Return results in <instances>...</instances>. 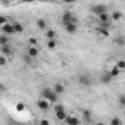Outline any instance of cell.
Here are the masks:
<instances>
[{"mask_svg":"<svg viewBox=\"0 0 125 125\" xmlns=\"http://www.w3.org/2000/svg\"><path fill=\"white\" fill-rule=\"evenodd\" d=\"M40 96H41V99H44V100H49L50 103H57V94L53 91V88H43L41 90V93H40Z\"/></svg>","mask_w":125,"mask_h":125,"instance_id":"cell-1","label":"cell"},{"mask_svg":"<svg viewBox=\"0 0 125 125\" xmlns=\"http://www.w3.org/2000/svg\"><path fill=\"white\" fill-rule=\"evenodd\" d=\"M60 22H62V25H68V24H77V18L74 16V13L72 12H69V10H66V12H63V15H62V18H60Z\"/></svg>","mask_w":125,"mask_h":125,"instance_id":"cell-2","label":"cell"},{"mask_svg":"<svg viewBox=\"0 0 125 125\" xmlns=\"http://www.w3.org/2000/svg\"><path fill=\"white\" fill-rule=\"evenodd\" d=\"M91 12L99 18L100 15H103V13H107V6L106 5H103V3H99V5H94L93 8H91Z\"/></svg>","mask_w":125,"mask_h":125,"instance_id":"cell-3","label":"cell"},{"mask_svg":"<svg viewBox=\"0 0 125 125\" xmlns=\"http://www.w3.org/2000/svg\"><path fill=\"white\" fill-rule=\"evenodd\" d=\"M52 103L49 102V100H44V99H40L38 102H37V107L40 109V110H43V112H47L52 106H50Z\"/></svg>","mask_w":125,"mask_h":125,"instance_id":"cell-4","label":"cell"},{"mask_svg":"<svg viewBox=\"0 0 125 125\" xmlns=\"http://www.w3.org/2000/svg\"><path fill=\"white\" fill-rule=\"evenodd\" d=\"M0 30H2V34H5V35H13V34H16V32H15V28H13V25H12V22L6 24L5 27H2Z\"/></svg>","mask_w":125,"mask_h":125,"instance_id":"cell-5","label":"cell"},{"mask_svg":"<svg viewBox=\"0 0 125 125\" xmlns=\"http://www.w3.org/2000/svg\"><path fill=\"white\" fill-rule=\"evenodd\" d=\"M112 80H113V77L110 75V72H109V71H106V72H103V74L100 75V83H102V84H104V85L110 84V83H112Z\"/></svg>","mask_w":125,"mask_h":125,"instance_id":"cell-6","label":"cell"},{"mask_svg":"<svg viewBox=\"0 0 125 125\" xmlns=\"http://www.w3.org/2000/svg\"><path fill=\"white\" fill-rule=\"evenodd\" d=\"M78 84H80L81 87H88V85L91 84V80H90L88 75H80V77H78Z\"/></svg>","mask_w":125,"mask_h":125,"instance_id":"cell-7","label":"cell"},{"mask_svg":"<svg viewBox=\"0 0 125 125\" xmlns=\"http://www.w3.org/2000/svg\"><path fill=\"white\" fill-rule=\"evenodd\" d=\"M81 115H83V121L84 122H91V119H93V113H91V110L90 109H83L81 110Z\"/></svg>","mask_w":125,"mask_h":125,"instance_id":"cell-8","label":"cell"},{"mask_svg":"<svg viewBox=\"0 0 125 125\" xmlns=\"http://www.w3.org/2000/svg\"><path fill=\"white\" fill-rule=\"evenodd\" d=\"M38 53H40V50H38V47H28V50H27V54L30 56V57H32V59H37L38 57Z\"/></svg>","mask_w":125,"mask_h":125,"instance_id":"cell-9","label":"cell"},{"mask_svg":"<svg viewBox=\"0 0 125 125\" xmlns=\"http://www.w3.org/2000/svg\"><path fill=\"white\" fill-rule=\"evenodd\" d=\"M53 91H54L57 96L63 94V93H65V87H63V84H62V83H56V84L53 85Z\"/></svg>","mask_w":125,"mask_h":125,"instance_id":"cell-10","label":"cell"},{"mask_svg":"<svg viewBox=\"0 0 125 125\" xmlns=\"http://www.w3.org/2000/svg\"><path fill=\"white\" fill-rule=\"evenodd\" d=\"M35 25H37L38 30H41V31H47V21H46V19H43V18L37 19V21H35Z\"/></svg>","mask_w":125,"mask_h":125,"instance_id":"cell-11","label":"cell"},{"mask_svg":"<svg viewBox=\"0 0 125 125\" xmlns=\"http://www.w3.org/2000/svg\"><path fill=\"white\" fill-rule=\"evenodd\" d=\"M65 122H66V125H80V118H77L74 115H69Z\"/></svg>","mask_w":125,"mask_h":125,"instance_id":"cell-12","label":"cell"},{"mask_svg":"<svg viewBox=\"0 0 125 125\" xmlns=\"http://www.w3.org/2000/svg\"><path fill=\"white\" fill-rule=\"evenodd\" d=\"M0 50H2V56H13V49L10 46H5V47H0Z\"/></svg>","mask_w":125,"mask_h":125,"instance_id":"cell-13","label":"cell"},{"mask_svg":"<svg viewBox=\"0 0 125 125\" xmlns=\"http://www.w3.org/2000/svg\"><path fill=\"white\" fill-rule=\"evenodd\" d=\"M63 28H65V31H66L68 34H75L77 30H78V25H77V24H68V25H65Z\"/></svg>","mask_w":125,"mask_h":125,"instance_id":"cell-14","label":"cell"},{"mask_svg":"<svg viewBox=\"0 0 125 125\" xmlns=\"http://www.w3.org/2000/svg\"><path fill=\"white\" fill-rule=\"evenodd\" d=\"M12 25H13V28H15V32H16V34H22V32H24V30H25V28H24V25H22L21 22H18V21H13V22H12Z\"/></svg>","mask_w":125,"mask_h":125,"instance_id":"cell-15","label":"cell"},{"mask_svg":"<svg viewBox=\"0 0 125 125\" xmlns=\"http://www.w3.org/2000/svg\"><path fill=\"white\" fill-rule=\"evenodd\" d=\"M96 31H97V34H99L100 37H103V38H107V37L110 35V32H109V30H107V28H102V27H99Z\"/></svg>","mask_w":125,"mask_h":125,"instance_id":"cell-16","label":"cell"},{"mask_svg":"<svg viewBox=\"0 0 125 125\" xmlns=\"http://www.w3.org/2000/svg\"><path fill=\"white\" fill-rule=\"evenodd\" d=\"M110 19H112V22H118V21H121V19H122V12H119V10L112 12Z\"/></svg>","mask_w":125,"mask_h":125,"instance_id":"cell-17","label":"cell"},{"mask_svg":"<svg viewBox=\"0 0 125 125\" xmlns=\"http://www.w3.org/2000/svg\"><path fill=\"white\" fill-rule=\"evenodd\" d=\"M9 35H5V34H2L0 35V47H5V46H9Z\"/></svg>","mask_w":125,"mask_h":125,"instance_id":"cell-18","label":"cell"},{"mask_svg":"<svg viewBox=\"0 0 125 125\" xmlns=\"http://www.w3.org/2000/svg\"><path fill=\"white\" fill-rule=\"evenodd\" d=\"M68 116H69V115L66 113V110H62V112H57V113H56V119H57V121H66Z\"/></svg>","mask_w":125,"mask_h":125,"instance_id":"cell-19","label":"cell"},{"mask_svg":"<svg viewBox=\"0 0 125 125\" xmlns=\"http://www.w3.org/2000/svg\"><path fill=\"white\" fill-rule=\"evenodd\" d=\"M46 38L47 40H56V31L54 30H47L46 31Z\"/></svg>","mask_w":125,"mask_h":125,"instance_id":"cell-20","label":"cell"},{"mask_svg":"<svg viewBox=\"0 0 125 125\" xmlns=\"http://www.w3.org/2000/svg\"><path fill=\"white\" fill-rule=\"evenodd\" d=\"M109 72H110V75H112L113 78H116V77H119V74H121L122 71H121V69H119V68H118V66L115 65V66H113V68H112V69H110Z\"/></svg>","mask_w":125,"mask_h":125,"instance_id":"cell-21","label":"cell"},{"mask_svg":"<svg viewBox=\"0 0 125 125\" xmlns=\"http://www.w3.org/2000/svg\"><path fill=\"white\" fill-rule=\"evenodd\" d=\"M56 47H57V41H56V40H47V49L53 50V49H56Z\"/></svg>","mask_w":125,"mask_h":125,"instance_id":"cell-22","label":"cell"},{"mask_svg":"<svg viewBox=\"0 0 125 125\" xmlns=\"http://www.w3.org/2000/svg\"><path fill=\"white\" fill-rule=\"evenodd\" d=\"M53 109H54V113H57V112H62V110H65V106L62 104V103H56V104L53 106Z\"/></svg>","mask_w":125,"mask_h":125,"instance_id":"cell-23","label":"cell"},{"mask_svg":"<svg viewBox=\"0 0 125 125\" xmlns=\"http://www.w3.org/2000/svg\"><path fill=\"white\" fill-rule=\"evenodd\" d=\"M115 43H116L118 46H125V38H124L122 35H118V37L115 38Z\"/></svg>","mask_w":125,"mask_h":125,"instance_id":"cell-24","label":"cell"},{"mask_svg":"<svg viewBox=\"0 0 125 125\" xmlns=\"http://www.w3.org/2000/svg\"><path fill=\"white\" fill-rule=\"evenodd\" d=\"M110 125H122V121H121V118H118V116H113V118L110 119Z\"/></svg>","mask_w":125,"mask_h":125,"instance_id":"cell-25","label":"cell"},{"mask_svg":"<svg viewBox=\"0 0 125 125\" xmlns=\"http://www.w3.org/2000/svg\"><path fill=\"white\" fill-rule=\"evenodd\" d=\"M28 44H30L31 47H37V46H38V40L34 38V37H31V38L28 40Z\"/></svg>","mask_w":125,"mask_h":125,"instance_id":"cell-26","label":"cell"},{"mask_svg":"<svg viewBox=\"0 0 125 125\" xmlns=\"http://www.w3.org/2000/svg\"><path fill=\"white\" fill-rule=\"evenodd\" d=\"M118 103H119V106H121V107H125V94H121V96H119Z\"/></svg>","mask_w":125,"mask_h":125,"instance_id":"cell-27","label":"cell"},{"mask_svg":"<svg viewBox=\"0 0 125 125\" xmlns=\"http://www.w3.org/2000/svg\"><path fill=\"white\" fill-rule=\"evenodd\" d=\"M6 24H9V22H8V18L2 15V16H0V27H5Z\"/></svg>","mask_w":125,"mask_h":125,"instance_id":"cell-28","label":"cell"},{"mask_svg":"<svg viewBox=\"0 0 125 125\" xmlns=\"http://www.w3.org/2000/svg\"><path fill=\"white\" fill-rule=\"evenodd\" d=\"M116 66H118V68H119L121 71H124V69H125V60H118Z\"/></svg>","mask_w":125,"mask_h":125,"instance_id":"cell-29","label":"cell"},{"mask_svg":"<svg viewBox=\"0 0 125 125\" xmlns=\"http://www.w3.org/2000/svg\"><path fill=\"white\" fill-rule=\"evenodd\" d=\"M24 62H25L27 65H31V63H32V57H30L28 54H25V56H24Z\"/></svg>","mask_w":125,"mask_h":125,"instance_id":"cell-30","label":"cell"},{"mask_svg":"<svg viewBox=\"0 0 125 125\" xmlns=\"http://www.w3.org/2000/svg\"><path fill=\"white\" fill-rule=\"evenodd\" d=\"M8 62V57L6 56H0V66H5Z\"/></svg>","mask_w":125,"mask_h":125,"instance_id":"cell-31","label":"cell"},{"mask_svg":"<svg viewBox=\"0 0 125 125\" xmlns=\"http://www.w3.org/2000/svg\"><path fill=\"white\" fill-rule=\"evenodd\" d=\"M16 110H18V112L25 110V104H24V103H18V104H16Z\"/></svg>","mask_w":125,"mask_h":125,"instance_id":"cell-32","label":"cell"},{"mask_svg":"<svg viewBox=\"0 0 125 125\" xmlns=\"http://www.w3.org/2000/svg\"><path fill=\"white\" fill-rule=\"evenodd\" d=\"M38 125H50V121L49 119H46V118H43L41 121H40V124Z\"/></svg>","mask_w":125,"mask_h":125,"instance_id":"cell-33","label":"cell"},{"mask_svg":"<svg viewBox=\"0 0 125 125\" xmlns=\"http://www.w3.org/2000/svg\"><path fill=\"white\" fill-rule=\"evenodd\" d=\"M94 125H106V124H104V122H96Z\"/></svg>","mask_w":125,"mask_h":125,"instance_id":"cell-34","label":"cell"}]
</instances>
